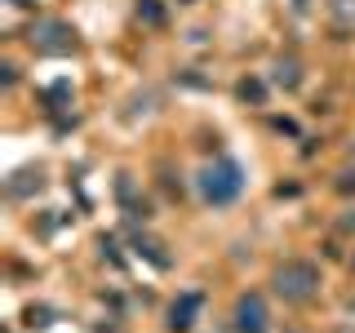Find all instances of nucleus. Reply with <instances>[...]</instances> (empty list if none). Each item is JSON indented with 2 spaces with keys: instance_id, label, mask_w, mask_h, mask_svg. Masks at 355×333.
<instances>
[{
  "instance_id": "7ed1b4c3",
  "label": "nucleus",
  "mask_w": 355,
  "mask_h": 333,
  "mask_svg": "<svg viewBox=\"0 0 355 333\" xmlns=\"http://www.w3.org/2000/svg\"><path fill=\"white\" fill-rule=\"evenodd\" d=\"M31 44H36L40 53H71L76 49V31L67 27L58 18H40L36 27H31Z\"/></svg>"
},
{
  "instance_id": "20e7f679",
  "label": "nucleus",
  "mask_w": 355,
  "mask_h": 333,
  "mask_svg": "<svg viewBox=\"0 0 355 333\" xmlns=\"http://www.w3.org/2000/svg\"><path fill=\"white\" fill-rule=\"evenodd\" d=\"M236 329L240 333H266V302L258 293H244L236 302Z\"/></svg>"
},
{
  "instance_id": "423d86ee",
  "label": "nucleus",
  "mask_w": 355,
  "mask_h": 333,
  "mask_svg": "<svg viewBox=\"0 0 355 333\" xmlns=\"http://www.w3.org/2000/svg\"><path fill=\"white\" fill-rule=\"evenodd\" d=\"M138 18H147L151 27H160V22H164V9H160V0H138Z\"/></svg>"
},
{
  "instance_id": "f257e3e1",
  "label": "nucleus",
  "mask_w": 355,
  "mask_h": 333,
  "mask_svg": "<svg viewBox=\"0 0 355 333\" xmlns=\"http://www.w3.org/2000/svg\"><path fill=\"white\" fill-rule=\"evenodd\" d=\"M271 284H275V293H280L284 302L302 307V302H311V298L320 293V266L311 258H288V262L275 266Z\"/></svg>"
},
{
  "instance_id": "6e6552de",
  "label": "nucleus",
  "mask_w": 355,
  "mask_h": 333,
  "mask_svg": "<svg viewBox=\"0 0 355 333\" xmlns=\"http://www.w3.org/2000/svg\"><path fill=\"white\" fill-rule=\"evenodd\" d=\"M338 191H355V173H347V178H342V182H338Z\"/></svg>"
},
{
  "instance_id": "f03ea898",
  "label": "nucleus",
  "mask_w": 355,
  "mask_h": 333,
  "mask_svg": "<svg viewBox=\"0 0 355 333\" xmlns=\"http://www.w3.org/2000/svg\"><path fill=\"white\" fill-rule=\"evenodd\" d=\"M200 191H205V200H214V205H231L240 191H244V173L236 160H218L209 164L205 173H200Z\"/></svg>"
},
{
  "instance_id": "0eeeda50",
  "label": "nucleus",
  "mask_w": 355,
  "mask_h": 333,
  "mask_svg": "<svg viewBox=\"0 0 355 333\" xmlns=\"http://www.w3.org/2000/svg\"><path fill=\"white\" fill-rule=\"evenodd\" d=\"M333 14L347 18V22H355V0H333Z\"/></svg>"
},
{
  "instance_id": "39448f33",
  "label": "nucleus",
  "mask_w": 355,
  "mask_h": 333,
  "mask_svg": "<svg viewBox=\"0 0 355 333\" xmlns=\"http://www.w3.org/2000/svg\"><path fill=\"white\" fill-rule=\"evenodd\" d=\"M196 307H200V293H187L182 302L173 307V329H187L191 325V316H196Z\"/></svg>"
}]
</instances>
